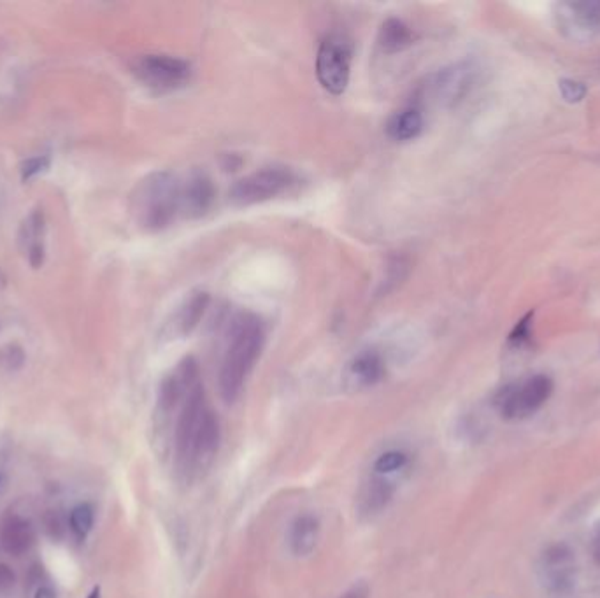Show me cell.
I'll return each instance as SVG.
<instances>
[{"instance_id":"11","label":"cell","mask_w":600,"mask_h":598,"mask_svg":"<svg viewBox=\"0 0 600 598\" xmlns=\"http://www.w3.org/2000/svg\"><path fill=\"white\" fill-rule=\"evenodd\" d=\"M44 214L43 211H32L21 223L18 232V245L28 257V263L39 268L44 261Z\"/></svg>"},{"instance_id":"6","label":"cell","mask_w":600,"mask_h":598,"mask_svg":"<svg viewBox=\"0 0 600 598\" xmlns=\"http://www.w3.org/2000/svg\"><path fill=\"white\" fill-rule=\"evenodd\" d=\"M553 383L548 376H534L521 384L506 388L499 397L504 418L518 420L534 415L551 395Z\"/></svg>"},{"instance_id":"22","label":"cell","mask_w":600,"mask_h":598,"mask_svg":"<svg viewBox=\"0 0 600 598\" xmlns=\"http://www.w3.org/2000/svg\"><path fill=\"white\" fill-rule=\"evenodd\" d=\"M25 361V353L19 346L9 344L0 349V367L5 370H16L23 365Z\"/></svg>"},{"instance_id":"25","label":"cell","mask_w":600,"mask_h":598,"mask_svg":"<svg viewBox=\"0 0 600 598\" xmlns=\"http://www.w3.org/2000/svg\"><path fill=\"white\" fill-rule=\"evenodd\" d=\"M530 320H532V315H526L518 325H516L515 330H513V334H511V338H510V341L515 342V344H521V342L525 341L526 338H528V329H530Z\"/></svg>"},{"instance_id":"29","label":"cell","mask_w":600,"mask_h":598,"mask_svg":"<svg viewBox=\"0 0 600 598\" xmlns=\"http://www.w3.org/2000/svg\"><path fill=\"white\" fill-rule=\"evenodd\" d=\"M592 555H594V560H596V563L600 565V523L599 526L596 528V533H594V542H592Z\"/></svg>"},{"instance_id":"26","label":"cell","mask_w":600,"mask_h":598,"mask_svg":"<svg viewBox=\"0 0 600 598\" xmlns=\"http://www.w3.org/2000/svg\"><path fill=\"white\" fill-rule=\"evenodd\" d=\"M46 526H48V530H50V533L53 537H58L64 532V521H62L60 514L51 511L50 516H48V519H46Z\"/></svg>"},{"instance_id":"19","label":"cell","mask_w":600,"mask_h":598,"mask_svg":"<svg viewBox=\"0 0 600 598\" xmlns=\"http://www.w3.org/2000/svg\"><path fill=\"white\" fill-rule=\"evenodd\" d=\"M413 39H415L413 30L397 18H390L381 25L379 46L388 53H395L408 48L413 43Z\"/></svg>"},{"instance_id":"30","label":"cell","mask_w":600,"mask_h":598,"mask_svg":"<svg viewBox=\"0 0 600 598\" xmlns=\"http://www.w3.org/2000/svg\"><path fill=\"white\" fill-rule=\"evenodd\" d=\"M34 598H57V594L50 586H41Z\"/></svg>"},{"instance_id":"9","label":"cell","mask_w":600,"mask_h":598,"mask_svg":"<svg viewBox=\"0 0 600 598\" xmlns=\"http://www.w3.org/2000/svg\"><path fill=\"white\" fill-rule=\"evenodd\" d=\"M472 78L474 73L465 64L442 69L432 82V97L442 105H455L471 89Z\"/></svg>"},{"instance_id":"17","label":"cell","mask_w":600,"mask_h":598,"mask_svg":"<svg viewBox=\"0 0 600 598\" xmlns=\"http://www.w3.org/2000/svg\"><path fill=\"white\" fill-rule=\"evenodd\" d=\"M424 130V116L420 113V109L417 107H406L397 111L388 125H386V132L394 141H413L417 139Z\"/></svg>"},{"instance_id":"5","label":"cell","mask_w":600,"mask_h":598,"mask_svg":"<svg viewBox=\"0 0 600 598\" xmlns=\"http://www.w3.org/2000/svg\"><path fill=\"white\" fill-rule=\"evenodd\" d=\"M134 73L144 85L159 91L177 89L191 78L190 64L169 55L141 57L134 66Z\"/></svg>"},{"instance_id":"20","label":"cell","mask_w":600,"mask_h":598,"mask_svg":"<svg viewBox=\"0 0 600 598\" xmlns=\"http://www.w3.org/2000/svg\"><path fill=\"white\" fill-rule=\"evenodd\" d=\"M408 462H409L408 453L399 451V449H392V451H386V453L378 456V460L374 462V472L378 476H390L394 472L402 470L408 465Z\"/></svg>"},{"instance_id":"28","label":"cell","mask_w":600,"mask_h":598,"mask_svg":"<svg viewBox=\"0 0 600 598\" xmlns=\"http://www.w3.org/2000/svg\"><path fill=\"white\" fill-rule=\"evenodd\" d=\"M341 598H369V588L367 585H355Z\"/></svg>"},{"instance_id":"31","label":"cell","mask_w":600,"mask_h":598,"mask_svg":"<svg viewBox=\"0 0 600 598\" xmlns=\"http://www.w3.org/2000/svg\"><path fill=\"white\" fill-rule=\"evenodd\" d=\"M88 598H100V590L98 588H95L90 595H88Z\"/></svg>"},{"instance_id":"3","label":"cell","mask_w":600,"mask_h":598,"mask_svg":"<svg viewBox=\"0 0 600 598\" xmlns=\"http://www.w3.org/2000/svg\"><path fill=\"white\" fill-rule=\"evenodd\" d=\"M263 347V327L258 318L243 315L238 318L220 369V392L227 404L239 399Z\"/></svg>"},{"instance_id":"13","label":"cell","mask_w":600,"mask_h":598,"mask_svg":"<svg viewBox=\"0 0 600 598\" xmlns=\"http://www.w3.org/2000/svg\"><path fill=\"white\" fill-rule=\"evenodd\" d=\"M395 495L394 481L385 476H372L369 483L362 488L358 499V509L363 516H374L385 511Z\"/></svg>"},{"instance_id":"18","label":"cell","mask_w":600,"mask_h":598,"mask_svg":"<svg viewBox=\"0 0 600 598\" xmlns=\"http://www.w3.org/2000/svg\"><path fill=\"white\" fill-rule=\"evenodd\" d=\"M562 7L565 9L569 25L580 27L578 30H583L588 35L599 30L600 2H567Z\"/></svg>"},{"instance_id":"10","label":"cell","mask_w":600,"mask_h":598,"mask_svg":"<svg viewBox=\"0 0 600 598\" xmlns=\"http://www.w3.org/2000/svg\"><path fill=\"white\" fill-rule=\"evenodd\" d=\"M214 200L213 181L204 172H191L181 183V213L188 218L206 214Z\"/></svg>"},{"instance_id":"7","label":"cell","mask_w":600,"mask_h":598,"mask_svg":"<svg viewBox=\"0 0 600 598\" xmlns=\"http://www.w3.org/2000/svg\"><path fill=\"white\" fill-rule=\"evenodd\" d=\"M316 74L322 86L332 95H343L349 83V53L344 44L329 39L320 46Z\"/></svg>"},{"instance_id":"21","label":"cell","mask_w":600,"mask_h":598,"mask_svg":"<svg viewBox=\"0 0 600 598\" xmlns=\"http://www.w3.org/2000/svg\"><path fill=\"white\" fill-rule=\"evenodd\" d=\"M93 521H95V511L90 504H80L78 508L73 509L71 517H69L73 532L82 539H85L86 535L90 533Z\"/></svg>"},{"instance_id":"16","label":"cell","mask_w":600,"mask_h":598,"mask_svg":"<svg viewBox=\"0 0 600 598\" xmlns=\"http://www.w3.org/2000/svg\"><path fill=\"white\" fill-rule=\"evenodd\" d=\"M207 302H209L207 293L191 295L174 315V320L172 323H169V330H172V334H177V336L190 334L199 325L200 318L204 316L207 309Z\"/></svg>"},{"instance_id":"2","label":"cell","mask_w":600,"mask_h":598,"mask_svg":"<svg viewBox=\"0 0 600 598\" xmlns=\"http://www.w3.org/2000/svg\"><path fill=\"white\" fill-rule=\"evenodd\" d=\"M130 213L144 232L168 229L181 213V183L169 171L146 175L130 195Z\"/></svg>"},{"instance_id":"27","label":"cell","mask_w":600,"mask_h":598,"mask_svg":"<svg viewBox=\"0 0 600 598\" xmlns=\"http://www.w3.org/2000/svg\"><path fill=\"white\" fill-rule=\"evenodd\" d=\"M14 585V574L7 565L0 563V594L7 592Z\"/></svg>"},{"instance_id":"24","label":"cell","mask_w":600,"mask_h":598,"mask_svg":"<svg viewBox=\"0 0 600 598\" xmlns=\"http://www.w3.org/2000/svg\"><path fill=\"white\" fill-rule=\"evenodd\" d=\"M50 167V157H34V159H28L23 166H21V177L23 181H28L39 174H43L44 171H48Z\"/></svg>"},{"instance_id":"8","label":"cell","mask_w":600,"mask_h":598,"mask_svg":"<svg viewBox=\"0 0 600 598\" xmlns=\"http://www.w3.org/2000/svg\"><path fill=\"white\" fill-rule=\"evenodd\" d=\"M385 377V361L376 351H362L347 363L344 384L351 392H363Z\"/></svg>"},{"instance_id":"1","label":"cell","mask_w":600,"mask_h":598,"mask_svg":"<svg viewBox=\"0 0 600 598\" xmlns=\"http://www.w3.org/2000/svg\"><path fill=\"white\" fill-rule=\"evenodd\" d=\"M220 422L206 400L204 388H193L179 408L174 446L175 463L186 478H197L211 467L220 447Z\"/></svg>"},{"instance_id":"14","label":"cell","mask_w":600,"mask_h":598,"mask_svg":"<svg viewBox=\"0 0 600 598\" xmlns=\"http://www.w3.org/2000/svg\"><path fill=\"white\" fill-rule=\"evenodd\" d=\"M35 540V533L32 524L23 517H11L0 533V544L5 553L12 556L25 555Z\"/></svg>"},{"instance_id":"23","label":"cell","mask_w":600,"mask_h":598,"mask_svg":"<svg viewBox=\"0 0 600 598\" xmlns=\"http://www.w3.org/2000/svg\"><path fill=\"white\" fill-rule=\"evenodd\" d=\"M558 88H560L562 97H564L567 102H571V104L581 102V100L585 98V95H587V86L583 85V83H580V82L562 80V82L558 83Z\"/></svg>"},{"instance_id":"4","label":"cell","mask_w":600,"mask_h":598,"mask_svg":"<svg viewBox=\"0 0 600 598\" xmlns=\"http://www.w3.org/2000/svg\"><path fill=\"white\" fill-rule=\"evenodd\" d=\"M295 183V175L284 167H265L239 179L230 190V200L238 206H252L284 193Z\"/></svg>"},{"instance_id":"12","label":"cell","mask_w":600,"mask_h":598,"mask_svg":"<svg viewBox=\"0 0 600 598\" xmlns=\"http://www.w3.org/2000/svg\"><path fill=\"white\" fill-rule=\"evenodd\" d=\"M574 556L567 546H555L544 556V574L551 588L562 592L574 583Z\"/></svg>"},{"instance_id":"15","label":"cell","mask_w":600,"mask_h":598,"mask_svg":"<svg viewBox=\"0 0 600 598\" xmlns=\"http://www.w3.org/2000/svg\"><path fill=\"white\" fill-rule=\"evenodd\" d=\"M320 539V521L313 514L299 516L290 530V548L297 556H308L315 551Z\"/></svg>"}]
</instances>
